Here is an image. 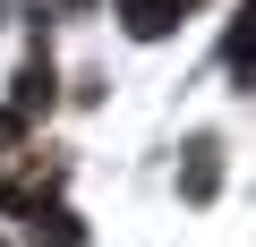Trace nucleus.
Returning a JSON list of instances; mask_svg holds the SVG:
<instances>
[{"label": "nucleus", "instance_id": "1", "mask_svg": "<svg viewBox=\"0 0 256 247\" xmlns=\"http://www.w3.org/2000/svg\"><path fill=\"white\" fill-rule=\"evenodd\" d=\"M180 9H188V0H120V26L154 43V34H171V26H180Z\"/></svg>", "mask_w": 256, "mask_h": 247}, {"label": "nucleus", "instance_id": "2", "mask_svg": "<svg viewBox=\"0 0 256 247\" xmlns=\"http://www.w3.org/2000/svg\"><path fill=\"white\" fill-rule=\"evenodd\" d=\"M214 162H222V154H214V137H196V145H188V162H180L188 196H214Z\"/></svg>", "mask_w": 256, "mask_h": 247}, {"label": "nucleus", "instance_id": "4", "mask_svg": "<svg viewBox=\"0 0 256 247\" xmlns=\"http://www.w3.org/2000/svg\"><path fill=\"white\" fill-rule=\"evenodd\" d=\"M77 239H86V230H77V222H68V213H60V222H52V213H43V230H34V247H77Z\"/></svg>", "mask_w": 256, "mask_h": 247}, {"label": "nucleus", "instance_id": "5", "mask_svg": "<svg viewBox=\"0 0 256 247\" xmlns=\"http://www.w3.org/2000/svg\"><path fill=\"white\" fill-rule=\"evenodd\" d=\"M9 137H18V111H0V145H9Z\"/></svg>", "mask_w": 256, "mask_h": 247}, {"label": "nucleus", "instance_id": "3", "mask_svg": "<svg viewBox=\"0 0 256 247\" xmlns=\"http://www.w3.org/2000/svg\"><path fill=\"white\" fill-rule=\"evenodd\" d=\"M230 68H239V77H256V0H248V17L230 26Z\"/></svg>", "mask_w": 256, "mask_h": 247}]
</instances>
